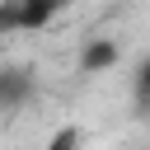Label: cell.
Instances as JSON below:
<instances>
[{"label":"cell","mask_w":150,"mask_h":150,"mask_svg":"<svg viewBox=\"0 0 150 150\" xmlns=\"http://www.w3.org/2000/svg\"><path fill=\"white\" fill-rule=\"evenodd\" d=\"M56 14H61L56 0H19V5H5V9H0V28L33 33V28H47Z\"/></svg>","instance_id":"cell-1"},{"label":"cell","mask_w":150,"mask_h":150,"mask_svg":"<svg viewBox=\"0 0 150 150\" xmlns=\"http://www.w3.org/2000/svg\"><path fill=\"white\" fill-rule=\"evenodd\" d=\"M33 75L23 70V66H0V112H9V108H23L28 98H33Z\"/></svg>","instance_id":"cell-2"},{"label":"cell","mask_w":150,"mask_h":150,"mask_svg":"<svg viewBox=\"0 0 150 150\" xmlns=\"http://www.w3.org/2000/svg\"><path fill=\"white\" fill-rule=\"evenodd\" d=\"M122 61V47L112 42V38H89L84 47H80V70L84 75H103V70H112Z\"/></svg>","instance_id":"cell-3"},{"label":"cell","mask_w":150,"mask_h":150,"mask_svg":"<svg viewBox=\"0 0 150 150\" xmlns=\"http://www.w3.org/2000/svg\"><path fill=\"white\" fill-rule=\"evenodd\" d=\"M80 145H84V131H80L75 122L56 127V131H52V141H47V150H80Z\"/></svg>","instance_id":"cell-4"},{"label":"cell","mask_w":150,"mask_h":150,"mask_svg":"<svg viewBox=\"0 0 150 150\" xmlns=\"http://www.w3.org/2000/svg\"><path fill=\"white\" fill-rule=\"evenodd\" d=\"M131 94H136V103H141V108H150V61L136 70V80H131Z\"/></svg>","instance_id":"cell-5"}]
</instances>
